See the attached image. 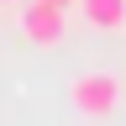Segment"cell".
I'll list each match as a JSON object with an SVG mask.
<instances>
[{"instance_id": "obj_1", "label": "cell", "mask_w": 126, "mask_h": 126, "mask_svg": "<svg viewBox=\"0 0 126 126\" xmlns=\"http://www.w3.org/2000/svg\"><path fill=\"white\" fill-rule=\"evenodd\" d=\"M68 105H74L84 121H110L116 105H121V79L110 74V68H84V74H74Z\"/></svg>"}, {"instance_id": "obj_2", "label": "cell", "mask_w": 126, "mask_h": 126, "mask_svg": "<svg viewBox=\"0 0 126 126\" xmlns=\"http://www.w3.org/2000/svg\"><path fill=\"white\" fill-rule=\"evenodd\" d=\"M21 37L32 47H58L63 37H68V11L47 5V0H26L21 5Z\"/></svg>"}, {"instance_id": "obj_3", "label": "cell", "mask_w": 126, "mask_h": 126, "mask_svg": "<svg viewBox=\"0 0 126 126\" xmlns=\"http://www.w3.org/2000/svg\"><path fill=\"white\" fill-rule=\"evenodd\" d=\"M79 16L94 32H121L126 26V0H79Z\"/></svg>"}, {"instance_id": "obj_4", "label": "cell", "mask_w": 126, "mask_h": 126, "mask_svg": "<svg viewBox=\"0 0 126 126\" xmlns=\"http://www.w3.org/2000/svg\"><path fill=\"white\" fill-rule=\"evenodd\" d=\"M47 5H63V11H68V5H79V0H47Z\"/></svg>"}, {"instance_id": "obj_5", "label": "cell", "mask_w": 126, "mask_h": 126, "mask_svg": "<svg viewBox=\"0 0 126 126\" xmlns=\"http://www.w3.org/2000/svg\"><path fill=\"white\" fill-rule=\"evenodd\" d=\"M11 5H26V0H0V11H11Z\"/></svg>"}]
</instances>
